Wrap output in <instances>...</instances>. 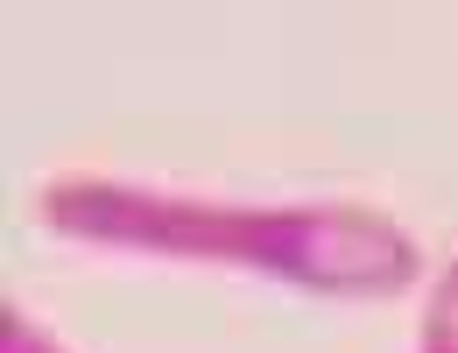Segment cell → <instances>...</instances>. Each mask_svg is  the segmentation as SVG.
<instances>
[{
  "instance_id": "obj_1",
  "label": "cell",
  "mask_w": 458,
  "mask_h": 353,
  "mask_svg": "<svg viewBox=\"0 0 458 353\" xmlns=\"http://www.w3.org/2000/svg\"><path fill=\"white\" fill-rule=\"evenodd\" d=\"M43 220L99 247L233 262V269L303 283L318 297H395L416 276V240L381 212H233V205L170 198L141 184L64 176L43 191Z\"/></svg>"
},
{
  "instance_id": "obj_2",
  "label": "cell",
  "mask_w": 458,
  "mask_h": 353,
  "mask_svg": "<svg viewBox=\"0 0 458 353\" xmlns=\"http://www.w3.org/2000/svg\"><path fill=\"white\" fill-rule=\"evenodd\" d=\"M423 353H458V262L445 269V283L430 297V318H423Z\"/></svg>"
},
{
  "instance_id": "obj_3",
  "label": "cell",
  "mask_w": 458,
  "mask_h": 353,
  "mask_svg": "<svg viewBox=\"0 0 458 353\" xmlns=\"http://www.w3.org/2000/svg\"><path fill=\"white\" fill-rule=\"evenodd\" d=\"M7 353H57V347H50V340H36L21 318H7Z\"/></svg>"
}]
</instances>
